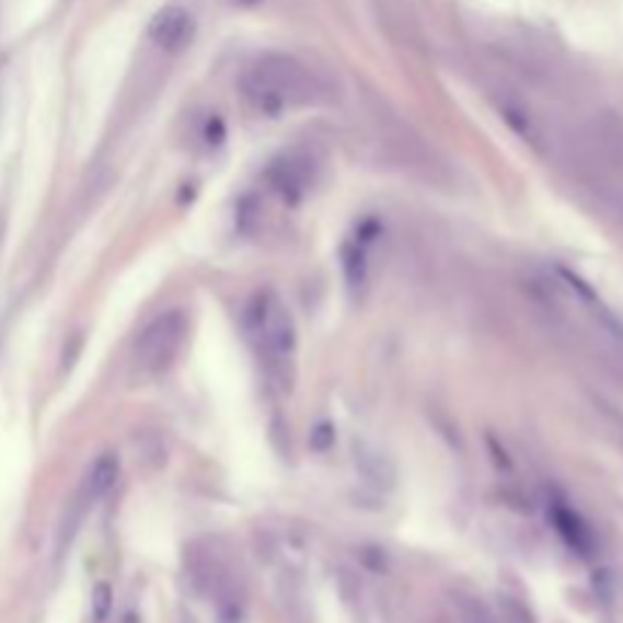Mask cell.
Instances as JSON below:
<instances>
[{"instance_id":"1","label":"cell","mask_w":623,"mask_h":623,"mask_svg":"<svg viewBox=\"0 0 623 623\" xmlns=\"http://www.w3.org/2000/svg\"><path fill=\"white\" fill-rule=\"evenodd\" d=\"M246 97L265 113H280V109L301 107L313 101V80L301 70V65L289 58H265L246 73L244 80Z\"/></svg>"},{"instance_id":"3","label":"cell","mask_w":623,"mask_h":623,"mask_svg":"<svg viewBox=\"0 0 623 623\" xmlns=\"http://www.w3.org/2000/svg\"><path fill=\"white\" fill-rule=\"evenodd\" d=\"M186 338V316L183 313H164L137 341V362L143 371H162L174 362V356Z\"/></svg>"},{"instance_id":"5","label":"cell","mask_w":623,"mask_h":623,"mask_svg":"<svg viewBox=\"0 0 623 623\" xmlns=\"http://www.w3.org/2000/svg\"><path fill=\"white\" fill-rule=\"evenodd\" d=\"M556 523H559V532L569 539L572 547H587V529L572 511H556Z\"/></svg>"},{"instance_id":"6","label":"cell","mask_w":623,"mask_h":623,"mask_svg":"<svg viewBox=\"0 0 623 623\" xmlns=\"http://www.w3.org/2000/svg\"><path fill=\"white\" fill-rule=\"evenodd\" d=\"M109 609H113V599H109V587H107V584H101V587H95V599H92V614H95V623L107 621Z\"/></svg>"},{"instance_id":"2","label":"cell","mask_w":623,"mask_h":623,"mask_svg":"<svg viewBox=\"0 0 623 623\" xmlns=\"http://www.w3.org/2000/svg\"><path fill=\"white\" fill-rule=\"evenodd\" d=\"M246 328L265 353L286 359L296 347V325L286 304L274 292H262L246 308Z\"/></svg>"},{"instance_id":"4","label":"cell","mask_w":623,"mask_h":623,"mask_svg":"<svg viewBox=\"0 0 623 623\" xmlns=\"http://www.w3.org/2000/svg\"><path fill=\"white\" fill-rule=\"evenodd\" d=\"M192 15L186 10H180V7H168L162 13L152 19L150 25V37L162 49H180V46H186L192 41Z\"/></svg>"}]
</instances>
